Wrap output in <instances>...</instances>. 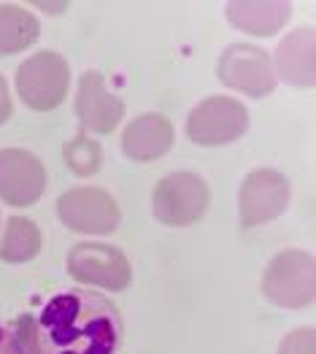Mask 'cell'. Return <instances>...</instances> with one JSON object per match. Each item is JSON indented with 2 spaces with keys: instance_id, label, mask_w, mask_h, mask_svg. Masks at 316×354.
Returning a JSON list of instances; mask_svg holds the SVG:
<instances>
[{
  "instance_id": "cell-1",
  "label": "cell",
  "mask_w": 316,
  "mask_h": 354,
  "mask_svg": "<svg viewBox=\"0 0 316 354\" xmlns=\"http://www.w3.org/2000/svg\"><path fill=\"white\" fill-rule=\"evenodd\" d=\"M122 341L116 306L92 290L55 295L35 322L38 354H114Z\"/></svg>"
},
{
  "instance_id": "cell-2",
  "label": "cell",
  "mask_w": 316,
  "mask_h": 354,
  "mask_svg": "<svg viewBox=\"0 0 316 354\" xmlns=\"http://www.w3.org/2000/svg\"><path fill=\"white\" fill-rule=\"evenodd\" d=\"M262 292L279 308H306L314 303V257L303 249L276 254L262 276Z\"/></svg>"
},
{
  "instance_id": "cell-3",
  "label": "cell",
  "mask_w": 316,
  "mask_h": 354,
  "mask_svg": "<svg viewBox=\"0 0 316 354\" xmlns=\"http://www.w3.org/2000/svg\"><path fill=\"white\" fill-rule=\"evenodd\" d=\"M71 68L57 52H38L17 71V95L32 111H55L68 95Z\"/></svg>"
},
{
  "instance_id": "cell-4",
  "label": "cell",
  "mask_w": 316,
  "mask_h": 354,
  "mask_svg": "<svg viewBox=\"0 0 316 354\" xmlns=\"http://www.w3.org/2000/svg\"><path fill=\"white\" fill-rule=\"evenodd\" d=\"M211 203L208 184L198 174L176 171L157 184L151 206L154 216L168 227H189L205 214Z\"/></svg>"
},
{
  "instance_id": "cell-5",
  "label": "cell",
  "mask_w": 316,
  "mask_h": 354,
  "mask_svg": "<svg viewBox=\"0 0 316 354\" xmlns=\"http://www.w3.org/2000/svg\"><path fill=\"white\" fill-rule=\"evenodd\" d=\"M249 127V111L235 97H205L187 117V136L198 147H225Z\"/></svg>"
},
{
  "instance_id": "cell-6",
  "label": "cell",
  "mask_w": 316,
  "mask_h": 354,
  "mask_svg": "<svg viewBox=\"0 0 316 354\" xmlns=\"http://www.w3.org/2000/svg\"><path fill=\"white\" fill-rule=\"evenodd\" d=\"M57 216L68 230L86 236H109L122 219L116 201L97 187L68 189L57 201Z\"/></svg>"
},
{
  "instance_id": "cell-7",
  "label": "cell",
  "mask_w": 316,
  "mask_h": 354,
  "mask_svg": "<svg viewBox=\"0 0 316 354\" xmlns=\"http://www.w3.org/2000/svg\"><path fill=\"white\" fill-rule=\"evenodd\" d=\"M68 273L86 287H100V290H124L130 284V260L124 252L109 243H76L68 254Z\"/></svg>"
},
{
  "instance_id": "cell-8",
  "label": "cell",
  "mask_w": 316,
  "mask_h": 354,
  "mask_svg": "<svg viewBox=\"0 0 316 354\" xmlns=\"http://www.w3.org/2000/svg\"><path fill=\"white\" fill-rule=\"evenodd\" d=\"M219 82L225 87L246 92L252 97H265L276 87L273 62L265 49H257L252 44H232L222 52L216 65Z\"/></svg>"
},
{
  "instance_id": "cell-9",
  "label": "cell",
  "mask_w": 316,
  "mask_h": 354,
  "mask_svg": "<svg viewBox=\"0 0 316 354\" xmlns=\"http://www.w3.org/2000/svg\"><path fill=\"white\" fill-rule=\"evenodd\" d=\"M289 203V181L284 174L259 168L252 171L241 184V225L243 227H259L281 216V211Z\"/></svg>"
},
{
  "instance_id": "cell-10",
  "label": "cell",
  "mask_w": 316,
  "mask_h": 354,
  "mask_svg": "<svg viewBox=\"0 0 316 354\" xmlns=\"http://www.w3.org/2000/svg\"><path fill=\"white\" fill-rule=\"evenodd\" d=\"M46 189L44 162L25 149H0V201L14 208L32 206Z\"/></svg>"
},
{
  "instance_id": "cell-11",
  "label": "cell",
  "mask_w": 316,
  "mask_h": 354,
  "mask_svg": "<svg viewBox=\"0 0 316 354\" xmlns=\"http://www.w3.org/2000/svg\"><path fill=\"white\" fill-rule=\"evenodd\" d=\"M124 117V103L109 89L97 71H86L76 92V119L89 133L109 136Z\"/></svg>"
},
{
  "instance_id": "cell-12",
  "label": "cell",
  "mask_w": 316,
  "mask_h": 354,
  "mask_svg": "<svg viewBox=\"0 0 316 354\" xmlns=\"http://www.w3.org/2000/svg\"><path fill=\"white\" fill-rule=\"evenodd\" d=\"M173 124L160 114L136 117L122 133V151L136 162H154L173 147Z\"/></svg>"
},
{
  "instance_id": "cell-13",
  "label": "cell",
  "mask_w": 316,
  "mask_h": 354,
  "mask_svg": "<svg viewBox=\"0 0 316 354\" xmlns=\"http://www.w3.org/2000/svg\"><path fill=\"white\" fill-rule=\"evenodd\" d=\"M273 62V73H279L292 87H311L314 84V30L300 28L289 32L279 44Z\"/></svg>"
},
{
  "instance_id": "cell-14",
  "label": "cell",
  "mask_w": 316,
  "mask_h": 354,
  "mask_svg": "<svg viewBox=\"0 0 316 354\" xmlns=\"http://www.w3.org/2000/svg\"><path fill=\"white\" fill-rule=\"evenodd\" d=\"M225 17L232 28L268 38L289 22L292 6L289 3H227Z\"/></svg>"
},
{
  "instance_id": "cell-15",
  "label": "cell",
  "mask_w": 316,
  "mask_h": 354,
  "mask_svg": "<svg viewBox=\"0 0 316 354\" xmlns=\"http://www.w3.org/2000/svg\"><path fill=\"white\" fill-rule=\"evenodd\" d=\"M38 32H41L38 19L28 8L11 6V3L0 6V55L3 57L30 49L38 41Z\"/></svg>"
},
{
  "instance_id": "cell-16",
  "label": "cell",
  "mask_w": 316,
  "mask_h": 354,
  "mask_svg": "<svg viewBox=\"0 0 316 354\" xmlns=\"http://www.w3.org/2000/svg\"><path fill=\"white\" fill-rule=\"evenodd\" d=\"M41 249V233L28 216H11L6 222V233L0 238V260L3 263H30Z\"/></svg>"
},
{
  "instance_id": "cell-17",
  "label": "cell",
  "mask_w": 316,
  "mask_h": 354,
  "mask_svg": "<svg viewBox=\"0 0 316 354\" xmlns=\"http://www.w3.org/2000/svg\"><path fill=\"white\" fill-rule=\"evenodd\" d=\"M62 157H65L68 168L76 176H95L100 171V162H103V149H100V144L95 138L79 136V138L65 144Z\"/></svg>"
},
{
  "instance_id": "cell-18",
  "label": "cell",
  "mask_w": 316,
  "mask_h": 354,
  "mask_svg": "<svg viewBox=\"0 0 316 354\" xmlns=\"http://www.w3.org/2000/svg\"><path fill=\"white\" fill-rule=\"evenodd\" d=\"M279 354H314V330L311 327L292 330L279 344Z\"/></svg>"
},
{
  "instance_id": "cell-19",
  "label": "cell",
  "mask_w": 316,
  "mask_h": 354,
  "mask_svg": "<svg viewBox=\"0 0 316 354\" xmlns=\"http://www.w3.org/2000/svg\"><path fill=\"white\" fill-rule=\"evenodd\" d=\"M0 354H22V344L19 335L14 330L0 325Z\"/></svg>"
},
{
  "instance_id": "cell-20",
  "label": "cell",
  "mask_w": 316,
  "mask_h": 354,
  "mask_svg": "<svg viewBox=\"0 0 316 354\" xmlns=\"http://www.w3.org/2000/svg\"><path fill=\"white\" fill-rule=\"evenodd\" d=\"M11 111H14V106H11V95H8V87H6V82H3V76H0V124L8 122Z\"/></svg>"
}]
</instances>
